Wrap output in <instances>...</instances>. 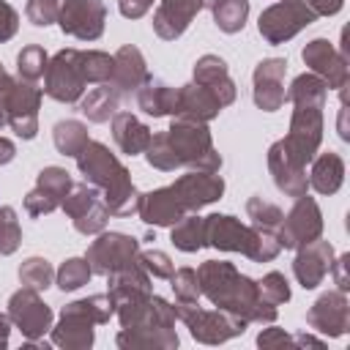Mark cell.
Masks as SVG:
<instances>
[{"label":"cell","instance_id":"obj_35","mask_svg":"<svg viewBox=\"0 0 350 350\" xmlns=\"http://www.w3.org/2000/svg\"><path fill=\"white\" fill-rule=\"evenodd\" d=\"M213 11V22L221 33H238L243 30L246 19H249V0H216Z\"/></svg>","mask_w":350,"mask_h":350},{"label":"cell","instance_id":"obj_21","mask_svg":"<svg viewBox=\"0 0 350 350\" xmlns=\"http://www.w3.org/2000/svg\"><path fill=\"white\" fill-rule=\"evenodd\" d=\"M137 213L150 227H172L189 211L183 208V202H180V197L175 194L172 186H161V189H153L148 194H139Z\"/></svg>","mask_w":350,"mask_h":350},{"label":"cell","instance_id":"obj_32","mask_svg":"<svg viewBox=\"0 0 350 350\" xmlns=\"http://www.w3.org/2000/svg\"><path fill=\"white\" fill-rule=\"evenodd\" d=\"M120 107V93L109 85V82H101L98 88L82 93L79 98V112L90 120V123H107Z\"/></svg>","mask_w":350,"mask_h":350},{"label":"cell","instance_id":"obj_38","mask_svg":"<svg viewBox=\"0 0 350 350\" xmlns=\"http://www.w3.org/2000/svg\"><path fill=\"white\" fill-rule=\"evenodd\" d=\"M19 282H22V287H30V290L41 293L55 282V268L44 257H27L19 265Z\"/></svg>","mask_w":350,"mask_h":350},{"label":"cell","instance_id":"obj_15","mask_svg":"<svg viewBox=\"0 0 350 350\" xmlns=\"http://www.w3.org/2000/svg\"><path fill=\"white\" fill-rule=\"evenodd\" d=\"M301 57L312 68V74H317L328 88H334V90L347 88V79H350V74H347V55L334 49V44L328 38H312L304 46Z\"/></svg>","mask_w":350,"mask_h":350},{"label":"cell","instance_id":"obj_13","mask_svg":"<svg viewBox=\"0 0 350 350\" xmlns=\"http://www.w3.org/2000/svg\"><path fill=\"white\" fill-rule=\"evenodd\" d=\"M60 30L79 41H96L104 33L107 5L104 0H66L60 8Z\"/></svg>","mask_w":350,"mask_h":350},{"label":"cell","instance_id":"obj_55","mask_svg":"<svg viewBox=\"0 0 350 350\" xmlns=\"http://www.w3.org/2000/svg\"><path fill=\"white\" fill-rule=\"evenodd\" d=\"M216 5V0H202V8H213Z\"/></svg>","mask_w":350,"mask_h":350},{"label":"cell","instance_id":"obj_14","mask_svg":"<svg viewBox=\"0 0 350 350\" xmlns=\"http://www.w3.org/2000/svg\"><path fill=\"white\" fill-rule=\"evenodd\" d=\"M74 180L63 167H44L36 178L33 191L25 197V211L27 216H46L52 211H57L66 200V194L71 191Z\"/></svg>","mask_w":350,"mask_h":350},{"label":"cell","instance_id":"obj_47","mask_svg":"<svg viewBox=\"0 0 350 350\" xmlns=\"http://www.w3.org/2000/svg\"><path fill=\"white\" fill-rule=\"evenodd\" d=\"M16 27H19V14L14 5H8L5 0H0V44L14 38L16 36Z\"/></svg>","mask_w":350,"mask_h":350},{"label":"cell","instance_id":"obj_27","mask_svg":"<svg viewBox=\"0 0 350 350\" xmlns=\"http://www.w3.org/2000/svg\"><path fill=\"white\" fill-rule=\"evenodd\" d=\"M115 342L123 350H137V347L172 350L178 347V334L170 325H137V328H123Z\"/></svg>","mask_w":350,"mask_h":350},{"label":"cell","instance_id":"obj_31","mask_svg":"<svg viewBox=\"0 0 350 350\" xmlns=\"http://www.w3.org/2000/svg\"><path fill=\"white\" fill-rule=\"evenodd\" d=\"M309 186L317 194H336L342 180H345V161L339 153L328 150L320 153L317 159H312V172H309Z\"/></svg>","mask_w":350,"mask_h":350},{"label":"cell","instance_id":"obj_49","mask_svg":"<svg viewBox=\"0 0 350 350\" xmlns=\"http://www.w3.org/2000/svg\"><path fill=\"white\" fill-rule=\"evenodd\" d=\"M257 345L260 347H282V345H295V336H290V334H284L282 328H265L260 336H257Z\"/></svg>","mask_w":350,"mask_h":350},{"label":"cell","instance_id":"obj_39","mask_svg":"<svg viewBox=\"0 0 350 350\" xmlns=\"http://www.w3.org/2000/svg\"><path fill=\"white\" fill-rule=\"evenodd\" d=\"M90 276H93V271H90V265H88L85 257H71V260H66V262L55 271V282H57V287H60L63 293L79 290L82 284L90 282Z\"/></svg>","mask_w":350,"mask_h":350},{"label":"cell","instance_id":"obj_50","mask_svg":"<svg viewBox=\"0 0 350 350\" xmlns=\"http://www.w3.org/2000/svg\"><path fill=\"white\" fill-rule=\"evenodd\" d=\"M156 0H118V8L126 19H139L153 8Z\"/></svg>","mask_w":350,"mask_h":350},{"label":"cell","instance_id":"obj_53","mask_svg":"<svg viewBox=\"0 0 350 350\" xmlns=\"http://www.w3.org/2000/svg\"><path fill=\"white\" fill-rule=\"evenodd\" d=\"M14 156H16V148H14V142H11V139H5V137H0V164H8V161H14Z\"/></svg>","mask_w":350,"mask_h":350},{"label":"cell","instance_id":"obj_48","mask_svg":"<svg viewBox=\"0 0 350 350\" xmlns=\"http://www.w3.org/2000/svg\"><path fill=\"white\" fill-rule=\"evenodd\" d=\"M14 77L5 74V68L0 66V129L8 126V98H11V90H14Z\"/></svg>","mask_w":350,"mask_h":350},{"label":"cell","instance_id":"obj_33","mask_svg":"<svg viewBox=\"0 0 350 350\" xmlns=\"http://www.w3.org/2000/svg\"><path fill=\"white\" fill-rule=\"evenodd\" d=\"M170 238H172L175 249H180V252H186V254L200 252V249L205 246V224H202V216H197V211L180 216V219L172 224V235H170Z\"/></svg>","mask_w":350,"mask_h":350},{"label":"cell","instance_id":"obj_42","mask_svg":"<svg viewBox=\"0 0 350 350\" xmlns=\"http://www.w3.org/2000/svg\"><path fill=\"white\" fill-rule=\"evenodd\" d=\"M22 243V227L11 205H0V254H14Z\"/></svg>","mask_w":350,"mask_h":350},{"label":"cell","instance_id":"obj_1","mask_svg":"<svg viewBox=\"0 0 350 350\" xmlns=\"http://www.w3.org/2000/svg\"><path fill=\"white\" fill-rule=\"evenodd\" d=\"M197 282H200V295H205L216 309H224L257 325H268L276 320V306L262 301L257 282L241 273L232 262L205 260L197 268Z\"/></svg>","mask_w":350,"mask_h":350},{"label":"cell","instance_id":"obj_17","mask_svg":"<svg viewBox=\"0 0 350 350\" xmlns=\"http://www.w3.org/2000/svg\"><path fill=\"white\" fill-rule=\"evenodd\" d=\"M306 323L323 336H342L350 328V304L342 290L323 293L306 312Z\"/></svg>","mask_w":350,"mask_h":350},{"label":"cell","instance_id":"obj_4","mask_svg":"<svg viewBox=\"0 0 350 350\" xmlns=\"http://www.w3.org/2000/svg\"><path fill=\"white\" fill-rule=\"evenodd\" d=\"M112 314H115V301L109 298V293H96L74 304H66L57 325L49 328L52 345L66 347V350H88L96 339L93 325L109 323Z\"/></svg>","mask_w":350,"mask_h":350},{"label":"cell","instance_id":"obj_30","mask_svg":"<svg viewBox=\"0 0 350 350\" xmlns=\"http://www.w3.org/2000/svg\"><path fill=\"white\" fill-rule=\"evenodd\" d=\"M112 137H115V145L120 148V153L137 156V153H145V148H148L153 134L131 112H115L112 115Z\"/></svg>","mask_w":350,"mask_h":350},{"label":"cell","instance_id":"obj_16","mask_svg":"<svg viewBox=\"0 0 350 350\" xmlns=\"http://www.w3.org/2000/svg\"><path fill=\"white\" fill-rule=\"evenodd\" d=\"M44 90L33 82H14L11 98H8V126L16 137L33 139L38 134V107H41Z\"/></svg>","mask_w":350,"mask_h":350},{"label":"cell","instance_id":"obj_23","mask_svg":"<svg viewBox=\"0 0 350 350\" xmlns=\"http://www.w3.org/2000/svg\"><path fill=\"white\" fill-rule=\"evenodd\" d=\"M202 0H159V8L153 14V30L164 41H175L186 33L191 19L200 14Z\"/></svg>","mask_w":350,"mask_h":350},{"label":"cell","instance_id":"obj_22","mask_svg":"<svg viewBox=\"0 0 350 350\" xmlns=\"http://www.w3.org/2000/svg\"><path fill=\"white\" fill-rule=\"evenodd\" d=\"M150 77L148 71V63L142 57V52L134 46V44H126L120 46L115 55H112V77H109V85L123 96H131L139 90V85Z\"/></svg>","mask_w":350,"mask_h":350},{"label":"cell","instance_id":"obj_44","mask_svg":"<svg viewBox=\"0 0 350 350\" xmlns=\"http://www.w3.org/2000/svg\"><path fill=\"white\" fill-rule=\"evenodd\" d=\"M257 290H260V298L268 301L271 306H279V304H287L290 301V284H287L284 273H279V271L265 273L257 282Z\"/></svg>","mask_w":350,"mask_h":350},{"label":"cell","instance_id":"obj_18","mask_svg":"<svg viewBox=\"0 0 350 350\" xmlns=\"http://www.w3.org/2000/svg\"><path fill=\"white\" fill-rule=\"evenodd\" d=\"M284 74L287 60L284 57H265L257 63L252 79H254V104L262 112H276L284 104Z\"/></svg>","mask_w":350,"mask_h":350},{"label":"cell","instance_id":"obj_28","mask_svg":"<svg viewBox=\"0 0 350 350\" xmlns=\"http://www.w3.org/2000/svg\"><path fill=\"white\" fill-rule=\"evenodd\" d=\"M221 112V104L197 82L178 88V112L172 118H194V120H213Z\"/></svg>","mask_w":350,"mask_h":350},{"label":"cell","instance_id":"obj_7","mask_svg":"<svg viewBox=\"0 0 350 350\" xmlns=\"http://www.w3.org/2000/svg\"><path fill=\"white\" fill-rule=\"evenodd\" d=\"M314 19L317 14L306 5V0H279L260 14L257 30L268 44H284L304 27H309Z\"/></svg>","mask_w":350,"mask_h":350},{"label":"cell","instance_id":"obj_20","mask_svg":"<svg viewBox=\"0 0 350 350\" xmlns=\"http://www.w3.org/2000/svg\"><path fill=\"white\" fill-rule=\"evenodd\" d=\"M331 262H334V246L328 241L314 238L298 246V254L293 260V273L304 290H314L331 273Z\"/></svg>","mask_w":350,"mask_h":350},{"label":"cell","instance_id":"obj_24","mask_svg":"<svg viewBox=\"0 0 350 350\" xmlns=\"http://www.w3.org/2000/svg\"><path fill=\"white\" fill-rule=\"evenodd\" d=\"M197 85H202L221 107H230L235 101V82L230 77L227 63L219 55H202L194 63V79Z\"/></svg>","mask_w":350,"mask_h":350},{"label":"cell","instance_id":"obj_2","mask_svg":"<svg viewBox=\"0 0 350 350\" xmlns=\"http://www.w3.org/2000/svg\"><path fill=\"white\" fill-rule=\"evenodd\" d=\"M328 98V85L317 74H298L284 93V101L293 104L290 131L279 139L282 150L301 167H306L323 139V107Z\"/></svg>","mask_w":350,"mask_h":350},{"label":"cell","instance_id":"obj_26","mask_svg":"<svg viewBox=\"0 0 350 350\" xmlns=\"http://www.w3.org/2000/svg\"><path fill=\"white\" fill-rule=\"evenodd\" d=\"M145 295H153V284H150V273L139 262L109 273V298L115 301V306L123 301L145 298Z\"/></svg>","mask_w":350,"mask_h":350},{"label":"cell","instance_id":"obj_52","mask_svg":"<svg viewBox=\"0 0 350 350\" xmlns=\"http://www.w3.org/2000/svg\"><path fill=\"white\" fill-rule=\"evenodd\" d=\"M306 5H309L317 16H331V14H336V11L345 5V0H306Z\"/></svg>","mask_w":350,"mask_h":350},{"label":"cell","instance_id":"obj_46","mask_svg":"<svg viewBox=\"0 0 350 350\" xmlns=\"http://www.w3.org/2000/svg\"><path fill=\"white\" fill-rule=\"evenodd\" d=\"M137 262H139V265H142L153 279H170V276H172V271H175V265H172L170 254H167V252H159V249L139 252Z\"/></svg>","mask_w":350,"mask_h":350},{"label":"cell","instance_id":"obj_29","mask_svg":"<svg viewBox=\"0 0 350 350\" xmlns=\"http://www.w3.org/2000/svg\"><path fill=\"white\" fill-rule=\"evenodd\" d=\"M137 104L145 115H153V118L175 115L178 112V88H170L167 82L148 77L137 90Z\"/></svg>","mask_w":350,"mask_h":350},{"label":"cell","instance_id":"obj_41","mask_svg":"<svg viewBox=\"0 0 350 350\" xmlns=\"http://www.w3.org/2000/svg\"><path fill=\"white\" fill-rule=\"evenodd\" d=\"M79 66H82V74H85V82H109L112 77V57L101 49H79Z\"/></svg>","mask_w":350,"mask_h":350},{"label":"cell","instance_id":"obj_8","mask_svg":"<svg viewBox=\"0 0 350 350\" xmlns=\"http://www.w3.org/2000/svg\"><path fill=\"white\" fill-rule=\"evenodd\" d=\"M85 74L79 66V49H60L44 71V93L60 104H74L85 93Z\"/></svg>","mask_w":350,"mask_h":350},{"label":"cell","instance_id":"obj_37","mask_svg":"<svg viewBox=\"0 0 350 350\" xmlns=\"http://www.w3.org/2000/svg\"><path fill=\"white\" fill-rule=\"evenodd\" d=\"M46 63H49V57H46L44 46L27 44V46H22V52L16 55V74H19L22 82H33V85H36V82L44 77Z\"/></svg>","mask_w":350,"mask_h":350},{"label":"cell","instance_id":"obj_9","mask_svg":"<svg viewBox=\"0 0 350 350\" xmlns=\"http://www.w3.org/2000/svg\"><path fill=\"white\" fill-rule=\"evenodd\" d=\"M60 208L71 216L74 230L82 232V235H98V232H104L107 219H109V208H107L101 191L93 183H88V180L85 183H74Z\"/></svg>","mask_w":350,"mask_h":350},{"label":"cell","instance_id":"obj_51","mask_svg":"<svg viewBox=\"0 0 350 350\" xmlns=\"http://www.w3.org/2000/svg\"><path fill=\"white\" fill-rule=\"evenodd\" d=\"M347 262H350V254H339L331 262V273L336 279V290H342V293H347V287H350V282H347Z\"/></svg>","mask_w":350,"mask_h":350},{"label":"cell","instance_id":"obj_25","mask_svg":"<svg viewBox=\"0 0 350 350\" xmlns=\"http://www.w3.org/2000/svg\"><path fill=\"white\" fill-rule=\"evenodd\" d=\"M268 170H271L273 183H276V189H279L282 194H287V197H301V194H306V189H309L306 167L295 164V161L282 150L279 142H273V145L268 148Z\"/></svg>","mask_w":350,"mask_h":350},{"label":"cell","instance_id":"obj_6","mask_svg":"<svg viewBox=\"0 0 350 350\" xmlns=\"http://www.w3.org/2000/svg\"><path fill=\"white\" fill-rule=\"evenodd\" d=\"M175 320L186 323L189 334L202 345H221L232 336L246 331V320L224 312V309H202L200 304H178L175 301Z\"/></svg>","mask_w":350,"mask_h":350},{"label":"cell","instance_id":"obj_19","mask_svg":"<svg viewBox=\"0 0 350 350\" xmlns=\"http://www.w3.org/2000/svg\"><path fill=\"white\" fill-rule=\"evenodd\" d=\"M175 194L180 197L183 208L189 213L221 200L224 194V178L219 172H200V170H189L186 175H180L175 183H172Z\"/></svg>","mask_w":350,"mask_h":350},{"label":"cell","instance_id":"obj_11","mask_svg":"<svg viewBox=\"0 0 350 350\" xmlns=\"http://www.w3.org/2000/svg\"><path fill=\"white\" fill-rule=\"evenodd\" d=\"M323 232V213L314 202V197L301 194L295 197V205L290 208L287 216H282V224L276 230L282 249H298L314 238H320Z\"/></svg>","mask_w":350,"mask_h":350},{"label":"cell","instance_id":"obj_43","mask_svg":"<svg viewBox=\"0 0 350 350\" xmlns=\"http://www.w3.org/2000/svg\"><path fill=\"white\" fill-rule=\"evenodd\" d=\"M170 287H172L178 304H197V298H200V282H197V271L194 268L172 271Z\"/></svg>","mask_w":350,"mask_h":350},{"label":"cell","instance_id":"obj_36","mask_svg":"<svg viewBox=\"0 0 350 350\" xmlns=\"http://www.w3.org/2000/svg\"><path fill=\"white\" fill-rule=\"evenodd\" d=\"M145 159H148L150 167H156L161 172H175L180 167V159H178V153H175L167 131H159V134L150 137V142L145 148Z\"/></svg>","mask_w":350,"mask_h":350},{"label":"cell","instance_id":"obj_3","mask_svg":"<svg viewBox=\"0 0 350 350\" xmlns=\"http://www.w3.org/2000/svg\"><path fill=\"white\" fill-rule=\"evenodd\" d=\"M74 159H77L79 172L85 175V180L93 183L101 191V197H104V202L109 208V216H131V213H137L139 191L131 183L129 170L118 161L115 153H109V148L104 142L90 139Z\"/></svg>","mask_w":350,"mask_h":350},{"label":"cell","instance_id":"obj_45","mask_svg":"<svg viewBox=\"0 0 350 350\" xmlns=\"http://www.w3.org/2000/svg\"><path fill=\"white\" fill-rule=\"evenodd\" d=\"M63 3H66V0H27L25 16H27V22H33L36 27H46V25L57 22Z\"/></svg>","mask_w":350,"mask_h":350},{"label":"cell","instance_id":"obj_10","mask_svg":"<svg viewBox=\"0 0 350 350\" xmlns=\"http://www.w3.org/2000/svg\"><path fill=\"white\" fill-rule=\"evenodd\" d=\"M139 257V241L123 232H98V238L88 246V265L98 276H109L126 265H134Z\"/></svg>","mask_w":350,"mask_h":350},{"label":"cell","instance_id":"obj_5","mask_svg":"<svg viewBox=\"0 0 350 350\" xmlns=\"http://www.w3.org/2000/svg\"><path fill=\"white\" fill-rule=\"evenodd\" d=\"M167 137L180 159V167L200 170V172H219L221 156L213 148V137L202 120L194 118H172Z\"/></svg>","mask_w":350,"mask_h":350},{"label":"cell","instance_id":"obj_12","mask_svg":"<svg viewBox=\"0 0 350 350\" xmlns=\"http://www.w3.org/2000/svg\"><path fill=\"white\" fill-rule=\"evenodd\" d=\"M8 317L30 342L41 339L52 328V309L41 301L38 290H30V287H19L8 298Z\"/></svg>","mask_w":350,"mask_h":350},{"label":"cell","instance_id":"obj_54","mask_svg":"<svg viewBox=\"0 0 350 350\" xmlns=\"http://www.w3.org/2000/svg\"><path fill=\"white\" fill-rule=\"evenodd\" d=\"M8 334H11V317L8 314H0V347L8 345Z\"/></svg>","mask_w":350,"mask_h":350},{"label":"cell","instance_id":"obj_40","mask_svg":"<svg viewBox=\"0 0 350 350\" xmlns=\"http://www.w3.org/2000/svg\"><path fill=\"white\" fill-rule=\"evenodd\" d=\"M246 216L252 219V227L276 232L284 213H282L279 205H273V202H268V200H262V197H252V200L246 202Z\"/></svg>","mask_w":350,"mask_h":350},{"label":"cell","instance_id":"obj_34","mask_svg":"<svg viewBox=\"0 0 350 350\" xmlns=\"http://www.w3.org/2000/svg\"><path fill=\"white\" fill-rule=\"evenodd\" d=\"M52 142H55L57 153H63V156H77V153L90 142L88 126L79 123V120H60V123H55V129H52Z\"/></svg>","mask_w":350,"mask_h":350}]
</instances>
